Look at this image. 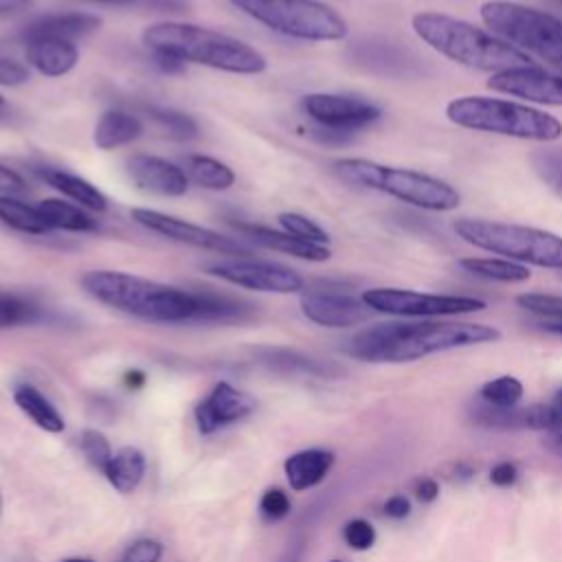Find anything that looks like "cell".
I'll return each mask as SVG.
<instances>
[{
    "label": "cell",
    "instance_id": "cell-40",
    "mask_svg": "<svg viewBox=\"0 0 562 562\" xmlns=\"http://www.w3.org/2000/svg\"><path fill=\"white\" fill-rule=\"evenodd\" d=\"M516 303L538 316H544L549 321L562 323V296L555 294H542V292H529L516 296Z\"/></svg>",
    "mask_w": 562,
    "mask_h": 562
},
{
    "label": "cell",
    "instance_id": "cell-36",
    "mask_svg": "<svg viewBox=\"0 0 562 562\" xmlns=\"http://www.w3.org/2000/svg\"><path fill=\"white\" fill-rule=\"evenodd\" d=\"M147 114L158 123V127H162L169 136L173 138H193L198 136V123L178 110L171 108H149Z\"/></svg>",
    "mask_w": 562,
    "mask_h": 562
},
{
    "label": "cell",
    "instance_id": "cell-49",
    "mask_svg": "<svg viewBox=\"0 0 562 562\" xmlns=\"http://www.w3.org/2000/svg\"><path fill=\"white\" fill-rule=\"evenodd\" d=\"M542 443H544V448L549 452H553V454H558L562 459V432H547Z\"/></svg>",
    "mask_w": 562,
    "mask_h": 562
},
{
    "label": "cell",
    "instance_id": "cell-33",
    "mask_svg": "<svg viewBox=\"0 0 562 562\" xmlns=\"http://www.w3.org/2000/svg\"><path fill=\"white\" fill-rule=\"evenodd\" d=\"M479 397L481 402L498 408L516 406L522 400V382L514 375H498L481 386Z\"/></svg>",
    "mask_w": 562,
    "mask_h": 562
},
{
    "label": "cell",
    "instance_id": "cell-35",
    "mask_svg": "<svg viewBox=\"0 0 562 562\" xmlns=\"http://www.w3.org/2000/svg\"><path fill=\"white\" fill-rule=\"evenodd\" d=\"M37 318H40V307L33 301L22 299L18 294L0 292V329L35 323Z\"/></svg>",
    "mask_w": 562,
    "mask_h": 562
},
{
    "label": "cell",
    "instance_id": "cell-31",
    "mask_svg": "<svg viewBox=\"0 0 562 562\" xmlns=\"http://www.w3.org/2000/svg\"><path fill=\"white\" fill-rule=\"evenodd\" d=\"M195 296V310L191 321H202V323H226V321H239L246 316L248 305L241 301L213 294V292H193Z\"/></svg>",
    "mask_w": 562,
    "mask_h": 562
},
{
    "label": "cell",
    "instance_id": "cell-11",
    "mask_svg": "<svg viewBox=\"0 0 562 562\" xmlns=\"http://www.w3.org/2000/svg\"><path fill=\"white\" fill-rule=\"evenodd\" d=\"M301 108L316 127L329 136L353 134L382 116V110L375 103L353 94L312 92L303 97Z\"/></svg>",
    "mask_w": 562,
    "mask_h": 562
},
{
    "label": "cell",
    "instance_id": "cell-58",
    "mask_svg": "<svg viewBox=\"0 0 562 562\" xmlns=\"http://www.w3.org/2000/svg\"><path fill=\"white\" fill-rule=\"evenodd\" d=\"M329 562H340V560H329Z\"/></svg>",
    "mask_w": 562,
    "mask_h": 562
},
{
    "label": "cell",
    "instance_id": "cell-59",
    "mask_svg": "<svg viewBox=\"0 0 562 562\" xmlns=\"http://www.w3.org/2000/svg\"><path fill=\"white\" fill-rule=\"evenodd\" d=\"M0 103H2V97H0Z\"/></svg>",
    "mask_w": 562,
    "mask_h": 562
},
{
    "label": "cell",
    "instance_id": "cell-32",
    "mask_svg": "<svg viewBox=\"0 0 562 562\" xmlns=\"http://www.w3.org/2000/svg\"><path fill=\"white\" fill-rule=\"evenodd\" d=\"M0 222L29 235H44L50 231L37 206H29L13 195H0Z\"/></svg>",
    "mask_w": 562,
    "mask_h": 562
},
{
    "label": "cell",
    "instance_id": "cell-41",
    "mask_svg": "<svg viewBox=\"0 0 562 562\" xmlns=\"http://www.w3.org/2000/svg\"><path fill=\"white\" fill-rule=\"evenodd\" d=\"M342 536H345V542L353 549V551H367L373 547L375 542V529L369 520L364 518H353L345 525L342 529Z\"/></svg>",
    "mask_w": 562,
    "mask_h": 562
},
{
    "label": "cell",
    "instance_id": "cell-25",
    "mask_svg": "<svg viewBox=\"0 0 562 562\" xmlns=\"http://www.w3.org/2000/svg\"><path fill=\"white\" fill-rule=\"evenodd\" d=\"M42 178L46 180V184H50L53 189L61 191L64 195H68L70 200L79 202L81 206H86L90 211L101 213L108 209V198L94 184H90L86 178H79V176L61 171V169H44Z\"/></svg>",
    "mask_w": 562,
    "mask_h": 562
},
{
    "label": "cell",
    "instance_id": "cell-37",
    "mask_svg": "<svg viewBox=\"0 0 562 562\" xmlns=\"http://www.w3.org/2000/svg\"><path fill=\"white\" fill-rule=\"evenodd\" d=\"M531 167L553 191L562 193V149H540L531 154Z\"/></svg>",
    "mask_w": 562,
    "mask_h": 562
},
{
    "label": "cell",
    "instance_id": "cell-52",
    "mask_svg": "<svg viewBox=\"0 0 562 562\" xmlns=\"http://www.w3.org/2000/svg\"><path fill=\"white\" fill-rule=\"evenodd\" d=\"M540 327L551 331V334H560L562 336V323H558V321H544V323H540Z\"/></svg>",
    "mask_w": 562,
    "mask_h": 562
},
{
    "label": "cell",
    "instance_id": "cell-22",
    "mask_svg": "<svg viewBox=\"0 0 562 562\" xmlns=\"http://www.w3.org/2000/svg\"><path fill=\"white\" fill-rule=\"evenodd\" d=\"M101 20L90 13H50L33 20L31 24L24 26L22 37L31 35H50V37H61L75 42L77 37H86L92 31H97Z\"/></svg>",
    "mask_w": 562,
    "mask_h": 562
},
{
    "label": "cell",
    "instance_id": "cell-48",
    "mask_svg": "<svg viewBox=\"0 0 562 562\" xmlns=\"http://www.w3.org/2000/svg\"><path fill=\"white\" fill-rule=\"evenodd\" d=\"M413 494L419 503H432L439 496V485L435 479H419L413 487Z\"/></svg>",
    "mask_w": 562,
    "mask_h": 562
},
{
    "label": "cell",
    "instance_id": "cell-2",
    "mask_svg": "<svg viewBox=\"0 0 562 562\" xmlns=\"http://www.w3.org/2000/svg\"><path fill=\"white\" fill-rule=\"evenodd\" d=\"M143 42L156 57H169L180 64H200L237 75L266 70V57L257 48L198 24L156 22L143 31Z\"/></svg>",
    "mask_w": 562,
    "mask_h": 562
},
{
    "label": "cell",
    "instance_id": "cell-34",
    "mask_svg": "<svg viewBox=\"0 0 562 562\" xmlns=\"http://www.w3.org/2000/svg\"><path fill=\"white\" fill-rule=\"evenodd\" d=\"M266 364L274 367V369H283V371H301V373H314V375H323L327 373V367L301 351H292V349H268L263 351L261 358Z\"/></svg>",
    "mask_w": 562,
    "mask_h": 562
},
{
    "label": "cell",
    "instance_id": "cell-15",
    "mask_svg": "<svg viewBox=\"0 0 562 562\" xmlns=\"http://www.w3.org/2000/svg\"><path fill=\"white\" fill-rule=\"evenodd\" d=\"M487 86L496 92H505L525 101L562 105V72H551L536 66H518L494 72Z\"/></svg>",
    "mask_w": 562,
    "mask_h": 562
},
{
    "label": "cell",
    "instance_id": "cell-1",
    "mask_svg": "<svg viewBox=\"0 0 562 562\" xmlns=\"http://www.w3.org/2000/svg\"><path fill=\"white\" fill-rule=\"evenodd\" d=\"M501 331L483 323H378L345 340L342 349L362 362H413L432 353L494 342Z\"/></svg>",
    "mask_w": 562,
    "mask_h": 562
},
{
    "label": "cell",
    "instance_id": "cell-43",
    "mask_svg": "<svg viewBox=\"0 0 562 562\" xmlns=\"http://www.w3.org/2000/svg\"><path fill=\"white\" fill-rule=\"evenodd\" d=\"M160 555H162V544L158 540L140 538L123 551L121 562H158Z\"/></svg>",
    "mask_w": 562,
    "mask_h": 562
},
{
    "label": "cell",
    "instance_id": "cell-17",
    "mask_svg": "<svg viewBox=\"0 0 562 562\" xmlns=\"http://www.w3.org/2000/svg\"><path fill=\"white\" fill-rule=\"evenodd\" d=\"M255 411V400L231 386L228 382H217L211 393L195 406V422L202 435H211L228 424L248 417Z\"/></svg>",
    "mask_w": 562,
    "mask_h": 562
},
{
    "label": "cell",
    "instance_id": "cell-57",
    "mask_svg": "<svg viewBox=\"0 0 562 562\" xmlns=\"http://www.w3.org/2000/svg\"><path fill=\"white\" fill-rule=\"evenodd\" d=\"M553 2H555V4H562V0H553Z\"/></svg>",
    "mask_w": 562,
    "mask_h": 562
},
{
    "label": "cell",
    "instance_id": "cell-54",
    "mask_svg": "<svg viewBox=\"0 0 562 562\" xmlns=\"http://www.w3.org/2000/svg\"><path fill=\"white\" fill-rule=\"evenodd\" d=\"M94 2H105V4H130L134 0H94Z\"/></svg>",
    "mask_w": 562,
    "mask_h": 562
},
{
    "label": "cell",
    "instance_id": "cell-46",
    "mask_svg": "<svg viewBox=\"0 0 562 562\" xmlns=\"http://www.w3.org/2000/svg\"><path fill=\"white\" fill-rule=\"evenodd\" d=\"M24 189H26L24 178L18 171L0 165V193L2 195H15V193H22Z\"/></svg>",
    "mask_w": 562,
    "mask_h": 562
},
{
    "label": "cell",
    "instance_id": "cell-14",
    "mask_svg": "<svg viewBox=\"0 0 562 562\" xmlns=\"http://www.w3.org/2000/svg\"><path fill=\"white\" fill-rule=\"evenodd\" d=\"M301 312L321 327H353L371 316V307L342 288H310L301 294Z\"/></svg>",
    "mask_w": 562,
    "mask_h": 562
},
{
    "label": "cell",
    "instance_id": "cell-50",
    "mask_svg": "<svg viewBox=\"0 0 562 562\" xmlns=\"http://www.w3.org/2000/svg\"><path fill=\"white\" fill-rule=\"evenodd\" d=\"M29 7V0H0V15L18 13Z\"/></svg>",
    "mask_w": 562,
    "mask_h": 562
},
{
    "label": "cell",
    "instance_id": "cell-5",
    "mask_svg": "<svg viewBox=\"0 0 562 562\" xmlns=\"http://www.w3.org/2000/svg\"><path fill=\"white\" fill-rule=\"evenodd\" d=\"M446 116L465 130L501 134L525 140H558L562 136V123L536 108L496 99V97H459L446 105Z\"/></svg>",
    "mask_w": 562,
    "mask_h": 562
},
{
    "label": "cell",
    "instance_id": "cell-20",
    "mask_svg": "<svg viewBox=\"0 0 562 562\" xmlns=\"http://www.w3.org/2000/svg\"><path fill=\"white\" fill-rule=\"evenodd\" d=\"M239 231H244L261 248L292 255V257H299L305 261H327L331 257V250L327 246L305 241L285 231H272L268 226H257V224H241Z\"/></svg>",
    "mask_w": 562,
    "mask_h": 562
},
{
    "label": "cell",
    "instance_id": "cell-28",
    "mask_svg": "<svg viewBox=\"0 0 562 562\" xmlns=\"http://www.w3.org/2000/svg\"><path fill=\"white\" fill-rule=\"evenodd\" d=\"M182 171L198 187L213 189V191H224L235 182V173L226 162L215 160L211 156H202V154L184 156L182 158Z\"/></svg>",
    "mask_w": 562,
    "mask_h": 562
},
{
    "label": "cell",
    "instance_id": "cell-7",
    "mask_svg": "<svg viewBox=\"0 0 562 562\" xmlns=\"http://www.w3.org/2000/svg\"><path fill=\"white\" fill-rule=\"evenodd\" d=\"M454 233L474 248L492 255H503L509 261H525L540 268L562 270V237L520 224L461 217L454 222Z\"/></svg>",
    "mask_w": 562,
    "mask_h": 562
},
{
    "label": "cell",
    "instance_id": "cell-44",
    "mask_svg": "<svg viewBox=\"0 0 562 562\" xmlns=\"http://www.w3.org/2000/svg\"><path fill=\"white\" fill-rule=\"evenodd\" d=\"M29 79V68L26 64L0 55V86H20Z\"/></svg>",
    "mask_w": 562,
    "mask_h": 562
},
{
    "label": "cell",
    "instance_id": "cell-12",
    "mask_svg": "<svg viewBox=\"0 0 562 562\" xmlns=\"http://www.w3.org/2000/svg\"><path fill=\"white\" fill-rule=\"evenodd\" d=\"M209 274L220 277L233 285L257 290V292H274V294H292L303 290V277L283 263L274 261H257V259H231L209 266Z\"/></svg>",
    "mask_w": 562,
    "mask_h": 562
},
{
    "label": "cell",
    "instance_id": "cell-4",
    "mask_svg": "<svg viewBox=\"0 0 562 562\" xmlns=\"http://www.w3.org/2000/svg\"><path fill=\"white\" fill-rule=\"evenodd\" d=\"M413 31L443 57L487 72L529 66V55L509 42L452 15L424 11L413 15Z\"/></svg>",
    "mask_w": 562,
    "mask_h": 562
},
{
    "label": "cell",
    "instance_id": "cell-10",
    "mask_svg": "<svg viewBox=\"0 0 562 562\" xmlns=\"http://www.w3.org/2000/svg\"><path fill=\"white\" fill-rule=\"evenodd\" d=\"M362 301L380 314L391 316H454L485 310V303L474 296L426 294L400 288H371L362 292Z\"/></svg>",
    "mask_w": 562,
    "mask_h": 562
},
{
    "label": "cell",
    "instance_id": "cell-24",
    "mask_svg": "<svg viewBox=\"0 0 562 562\" xmlns=\"http://www.w3.org/2000/svg\"><path fill=\"white\" fill-rule=\"evenodd\" d=\"M358 61L382 75H408L417 68V59L389 42H364L360 44Z\"/></svg>",
    "mask_w": 562,
    "mask_h": 562
},
{
    "label": "cell",
    "instance_id": "cell-56",
    "mask_svg": "<svg viewBox=\"0 0 562 562\" xmlns=\"http://www.w3.org/2000/svg\"><path fill=\"white\" fill-rule=\"evenodd\" d=\"M0 512H2V494H0Z\"/></svg>",
    "mask_w": 562,
    "mask_h": 562
},
{
    "label": "cell",
    "instance_id": "cell-16",
    "mask_svg": "<svg viewBox=\"0 0 562 562\" xmlns=\"http://www.w3.org/2000/svg\"><path fill=\"white\" fill-rule=\"evenodd\" d=\"M470 417L487 428H531L544 432H562V413L551 404H531V406H507L498 408L485 402L470 406Z\"/></svg>",
    "mask_w": 562,
    "mask_h": 562
},
{
    "label": "cell",
    "instance_id": "cell-45",
    "mask_svg": "<svg viewBox=\"0 0 562 562\" xmlns=\"http://www.w3.org/2000/svg\"><path fill=\"white\" fill-rule=\"evenodd\" d=\"M516 479H518V470H516V465L509 463V461H498V463L490 470V481H492L494 485H498V487H509V485L516 483Z\"/></svg>",
    "mask_w": 562,
    "mask_h": 562
},
{
    "label": "cell",
    "instance_id": "cell-27",
    "mask_svg": "<svg viewBox=\"0 0 562 562\" xmlns=\"http://www.w3.org/2000/svg\"><path fill=\"white\" fill-rule=\"evenodd\" d=\"M103 474H105V479L110 481V485L114 490H119L121 494H130L143 481L145 457L138 448L125 446V448H121L119 452L112 454Z\"/></svg>",
    "mask_w": 562,
    "mask_h": 562
},
{
    "label": "cell",
    "instance_id": "cell-21",
    "mask_svg": "<svg viewBox=\"0 0 562 562\" xmlns=\"http://www.w3.org/2000/svg\"><path fill=\"white\" fill-rule=\"evenodd\" d=\"M331 465H334V452L321 450V448H310V450L290 454L283 461V472H285L290 487L294 492H303V490L318 485L327 476Z\"/></svg>",
    "mask_w": 562,
    "mask_h": 562
},
{
    "label": "cell",
    "instance_id": "cell-53",
    "mask_svg": "<svg viewBox=\"0 0 562 562\" xmlns=\"http://www.w3.org/2000/svg\"><path fill=\"white\" fill-rule=\"evenodd\" d=\"M551 406L555 408V411H560L562 413V389L553 395V402H551Z\"/></svg>",
    "mask_w": 562,
    "mask_h": 562
},
{
    "label": "cell",
    "instance_id": "cell-29",
    "mask_svg": "<svg viewBox=\"0 0 562 562\" xmlns=\"http://www.w3.org/2000/svg\"><path fill=\"white\" fill-rule=\"evenodd\" d=\"M457 266L479 279L485 281H501V283H522L531 274L522 263L509 259H492V257H465L459 259Z\"/></svg>",
    "mask_w": 562,
    "mask_h": 562
},
{
    "label": "cell",
    "instance_id": "cell-6",
    "mask_svg": "<svg viewBox=\"0 0 562 562\" xmlns=\"http://www.w3.org/2000/svg\"><path fill=\"white\" fill-rule=\"evenodd\" d=\"M334 171L349 184L382 191L426 211H452L461 202L454 187L413 169L380 165L367 158H342L334 162Z\"/></svg>",
    "mask_w": 562,
    "mask_h": 562
},
{
    "label": "cell",
    "instance_id": "cell-3",
    "mask_svg": "<svg viewBox=\"0 0 562 562\" xmlns=\"http://www.w3.org/2000/svg\"><path fill=\"white\" fill-rule=\"evenodd\" d=\"M83 290L99 303L149 323H184L195 310L193 292L119 270H90Z\"/></svg>",
    "mask_w": 562,
    "mask_h": 562
},
{
    "label": "cell",
    "instance_id": "cell-23",
    "mask_svg": "<svg viewBox=\"0 0 562 562\" xmlns=\"http://www.w3.org/2000/svg\"><path fill=\"white\" fill-rule=\"evenodd\" d=\"M143 134V121L125 110H108L94 125L92 140L99 149H116Z\"/></svg>",
    "mask_w": 562,
    "mask_h": 562
},
{
    "label": "cell",
    "instance_id": "cell-19",
    "mask_svg": "<svg viewBox=\"0 0 562 562\" xmlns=\"http://www.w3.org/2000/svg\"><path fill=\"white\" fill-rule=\"evenodd\" d=\"M22 40L26 44V61L46 77H61L79 61V50L70 40L50 35H31Z\"/></svg>",
    "mask_w": 562,
    "mask_h": 562
},
{
    "label": "cell",
    "instance_id": "cell-18",
    "mask_svg": "<svg viewBox=\"0 0 562 562\" xmlns=\"http://www.w3.org/2000/svg\"><path fill=\"white\" fill-rule=\"evenodd\" d=\"M127 176L138 189L167 198L182 195L189 187V178L182 167L149 154L132 156L127 160Z\"/></svg>",
    "mask_w": 562,
    "mask_h": 562
},
{
    "label": "cell",
    "instance_id": "cell-47",
    "mask_svg": "<svg viewBox=\"0 0 562 562\" xmlns=\"http://www.w3.org/2000/svg\"><path fill=\"white\" fill-rule=\"evenodd\" d=\"M384 514L393 520H402L411 514V501L404 494H395L391 498H386L384 503Z\"/></svg>",
    "mask_w": 562,
    "mask_h": 562
},
{
    "label": "cell",
    "instance_id": "cell-9",
    "mask_svg": "<svg viewBox=\"0 0 562 562\" xmlns=\"http://www.w3.org/2000/svg\"><path fill=\"white\" fill-rule=\"evenodd\" d=\"M263 26L294 40L336 42L347 35L338 11L321 0H228Z\"/></svg>",
    "mask_w": 562,
    "mask_h": 562
},
{
    "label": "cell",
    "instance_id": "cell-39",
    "mask_svg": "<svg viewBox=\"0 0 562 562\" xmlns=\"http://www.w3.org/2000/svg\"><path fill=\"white\" fill-rule=\"evenodd\" d=\"M79 448H81V452H83V457L97 468V470H105V465L110 463V459H112V448H110V443H108V439L99 432V430H94V428H86V430H81V435H79Z\"/></svg>",
    "mask_w": 562,
    "mask_h": 562
},
{
    "label": "cell",
    "instance_id": "cell-30",
    "mask_svg": "<svg viewBox=\"0 0 562 562\" xmlns=\"http://www.w3.org/2000/svg\"><path fill=\"white\" fill-rule=\"evenodd\" d=\"M40 215L44 217V222L48 224V228H61V231H94L97 222L83 213L79 206L57 200V198H46L37 204Z\"/></svg>",
    "mask_w": 562,
    "mask_h": 562
},
{
    "label": "cell",
    "instance_id": "cell-42",
    "mask_svg": "<svg viewBox=\"0 0 562 562\" xmlns=\"http://www.w3.org/2000/svg\"><path fill=\"white\" fill-rule=\"evenodd\" d=\"M259 509H261L266 520H283L290 514L292 505H290V498H288V494L283 490L270 487V490H266L261 494Z\"/></svg>",
    "mask_w": 562,
    "mask_h": 562
},
{
    "label": "cell",
    "instance_id": "cell-38",
    "mask_svg": "<svg viewBox=\"0 0 562 562\" xmlns=\"http://www.w3.org/2000/svg\"><path fill=\"white\" fill-rule=\"evenodd\" d=\"M279 224L285 233H290L294 237H301L305 241L323 244V246L329 241V235L316 222H312L310 217H305L301 213H281Z\"/></svg>",
    "mask_w": 562,
    "mask_h": 562
},
{
    "label": "cell",
    "instance_id": "cell-55",
    "mask_svg": "<svg viewBox=\"0 0 562 562\" xmlns=\"http://www.w3.org/2000/svg\"><path fill=\"white\" fill-rule=\"evenodd\" d=\"M64 562H92L90 558H66Z\"/></svg>",
    "mask_w": 562,
    "mask_h": 562
},
{
    "label": "cell",
    "instance_id": "cell-13",
    "mask_svg": "<svg viewBox=\"0 0 562 562\" xmlns=\"http://www.w3.org/2000/svg\"><path fill=\"white\" fill-rule=\"evenodd\" d=\"M132 220H136L140 226L173 239L178 244H187L202 250H213L220 255H250V248L233 237L220 235L217 231L191 224L187 220L154 211V209H132Z\"/></svg>",
    "mask_w": 562,
    "mask_h": 562
},
{
    "label": "cell",
    "instance_id": "cell-8",
    "mask_svg": "<svg viewBox=\"0 0 562 562\" xmlns=\"http://www.w3.org/2000/svg\"><path fill=\"white\" fill-rule=\"evenodd\" d=\"M481 20L501 40L516 44L562 72V20L520 2L487 0L481 4Z\"/></svg>",
    "mask_w": 562,
    "mask_h": 562
},
{
    "label": "cell",
    "instance_id": "cell-51",
    "mask_svg": "<svg viewBox=\"0 0 562 562\" xmlns=\"http://www.w3.org/2000/svg\"><path fill=\"white\" fill-rule=\"evenodd\" d=\"M125 384H127L130 389H140V386L145 384V373L138 371V369L127 371V373H125Z\"/></svg>",
    "mask_w": 562,
    "mask_h": 562
},
{
    "label": "cell",
    "instance_id": "cell-26",
    "mask_svg": "<svg viewBox=\"0 0 562 562\" xmlns=\"http://www.w3.org/2000/svg\"><path fill=\"white\" fill-rule=\"evenodd\" d=\"M13 402L18 408L42 430L46 432H61L64 430V417L59 411L31 384H20L13 389Z\"/></svg>",
    "mask_w": 562,
    "mask_h": 562
}]
</instances>
